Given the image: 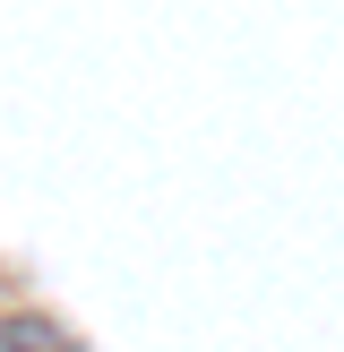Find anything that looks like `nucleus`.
I'll return each instance as SVG.
<instances>
[{
    "instance_id": "f257e3e1",
    "label": "nucleus",
    "mask_w": 344,
    "mask_h": 352,
    "mask_svg": "<svg viewBox=\"0 0 344 352\" xmlns=\"http://www.w3.org/2000/svg\"><path fill=\"white\" fill-rule=\"evenodd\" d=\"M0 352H78V344L52 318H26V309H17V318H0Z\"/></svg>"
}]
</instances>
